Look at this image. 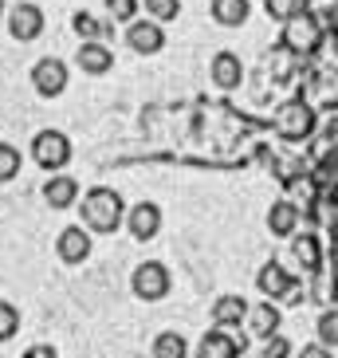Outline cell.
<instances>
[{
  "label": "cell",
  "instance_id": "cell-1",
  "mask_svg": "<svg viewBox=\"0 0 338 358\" xmlns=\"http://www.w3.org/2000/svg\"><path fill=\"white\" fill-rule=\"evenodd\" d=\"M126 213L130 209H126V201H122V193L110 189V185H95L79 201V224L87 232H95V236H115L126 224Z\"/></svg>",
  "mask_w": 338,
  "mask_h": 358
},
{
  "label": "cell",
  "instance_id": "cell-2",
  "mask_svg": "<svg viewBox=\"0 0 338 358\" xmlns=\"http://www.w3.org/2000/svg\"><path fill=\"white\" fill-rule=\"evenodd\" d=\"M256 292L264 295V299H272V303H299L303 299V280L299 275H291L279 260H267L260 264V272H256Z\"/></svg>",
  "mask_w": 338,
  "mask_h": 358
},
{
  "label": "cell",
  "instance_id": "cell-3",
  "mask_svg": "<svg viewBox=\"0 0 338 358\" xmlns=\"http://www.w3.org/2000/svg\"><path fill=\"white\" fill-rule=\"evenodd\" d=\"M169 287H173V275H169V268L161 260H142L130 272V292L138 299H146V303H161L169 295Z\"/></svg>",
  "mask_w": 338,
  "mask_h": 358
},
{
  "label": "cell",
  "instance_id": "cell-4",
  "mask_svg": "<svg viewBox=\"0 0 338 358\" xmlns=\"http://www.w3.org/2000/svg\"><path fill=\"white\" fill-rule=\"evenodd\" d=\"M315 127H318L315 106L303 103V99H291V103H284L279 110H275V134L287 138V142H303V138H311Z\"/></svg>",
  "mask_w": 338,
  "mask_h": 358
},
{
  "label": "cell",
  "instance_id": "cell-5",
  "mask_svg": "<svg viewBox=\"0 0 338 358\" xmlns=\"http://www.w3.org/2000/svg\"><path fill=\"white\" fill-rule=\"evenodd\" d=\"M32 162L47 173H64L71 162V138L64 130H40L32 138Z\"/></svg>",
  "mask_w": 338,
  "mask_h": 358
},
{
  "label": "cell",
  "instance_id": "cell-6",
  "mask_svg": "<svg viewBox=\"0 0 338 358\" xmlns=\"http://www.w3.org/2000/svg\"><path fill=\"white\" fill-rule=\"evenodd\" d=\"M284 48L291 55H315L318 48H323V20L311 16V12H303V16H295V20H287L284 24Z\"/></svg>",
  "mask_w": 338,
  "mask_h": 358
},
{
  "label": "cell",
  "instance_id": "cell-7",
  "mask_svg": "<svg viewBox=\"0 0 338 358\" xmlns=\"http://www.w3.org/2000/svg\"><path fill=\"white\" fill-rule=\"evenodd\" d=\"M248 315H252V303L244 299V295H236V292H224V295H216L212 299V307H209V319H212V327H221V331H240V327H248Z\"/></svg>",
  "mask_w": 338,
  "mask_h": 358
},
{
  "label": "cell",
  "instance_id": "cell-8",
  "mask_svg": "<svg viewBox=\"0 0 338 358\" xmlns=\"http://www.w3.org/2000/svg\"><path fill=\"white\" fill-rule=\"evenodd\" d=\"M161 221H166V213H161L158 201H138V205H130L126 213V232L134 236V241H154L161 232Z\"/></svg>",
  "mask_w": 338,
  "mask_h": 358
},
{
  "label": "cell",
  "instance_id": "cell-9",
  "mask_svg": "<svg viewBox=\"0 0 338 358\" xmlns=\"http://www.w3.org/2000/svg\"><path fill=\"white\" fill-rule=\"evenodd\" d=\"M244 350H248V343H244V335L236 338L233 331H221V327H209L201 335V343H197V350H193V358H240Z\"/></svg>",
  "mask_w": 338,
  "mask_h": 358
},
{
  "label": "cell",
  "instance_id": "cell-10",
  "mask_svg": "<svg viewBox=\"0 0 338 358\" xmlns=\"http://www.w3.org/2000/svg\"><path fill=\"white\" fill-rule=\"evenodd\" d=\"M32 87H36V95H43V99H59L67 91V64L55 59V55H43L40 64L32 67Z\"/></svg>",
  "mask_w": 338,
  "mask_h": 358
},
{
  "label": "cell",
  "instance_id": "cell-11",
  "mask_svg": "<svg viewBox=\"0 0 338 358\" xmlns=\"http://www.w3.org/2000/svg\"><path fill=\"white\" fill-rule=\"evenodd\" d=\"M55 256L64 264H87L91 260V232L83 229V224H67V229H59V236H55Z\"/></svg>",
  "mask_w": 338,
  "mask_h": 358
},
{
  "label": "cell",
  "instance_id": "cell-12",
  "mask_svg": "<svg viewBox=\"0 0 338 358\" xmlns=\"http://www.w3.org/2000/svg\"><path fill=\"white\" fill-rule=\"evenodd\" d=\"M279 327H284V311H279V303H272V299L252 303V315H248V335L260 338V343H267V338L279 335Z\"/></svg>",
  "mask_w": 338,
  "mask_h": 358
},
{
  "label": "cell",
  "instance_id": "cell-13",
  "mask_svg": "<svg viewBox=\"0 0 338 358\" xmlns=\"http://www.w3.org/2000/svg\"><path fill=\"white\" fill-rule=\"evenodd\" d=\"M126 43L138 55H158L161 48H166V32H161L158 20H134L130 32H126Z\"/></svg>",
  "mask_w": 338,
  "mask_h": 358
},
{
  "label": "cell",
  "instance_id": "cell-14",
  "mask_svg": "<svg viewBox=\"0 0 338 358\" xmlns=\"http://www.w3.org/2000/svg\"><path fill=\"white\" fill-rule=\"evenodd\" d=\"M43 201L52 205V209H71V205H79V181L71 178V173H52V178L43 181Z\"/></svg>",
  "mask_w": 338,
  "mask_h": 358
},
{
  "label": "cell",
  "instance_id": "cell-15",
  "mask_svg": "<svg viewBox=\"0 0 338 358\" xmlns=\"http://www.w3.org/2000/svg\"><path fill=\"white\" fill-rule=\"evenodd\" d=\"M299 205L295 201H287V197H279V201H272V209H267V232L272 236H284V241H291L299 232Z\"/></svg>",
  "mask_w": 338,
  "mask_h": 358
},
{
  "label": "cell",
  "instance_id": "cell-16",
  "mask_svg": "<svg viewBox=\"0 0 338 358\" xmlns=\"http://www.w3.org/2000/svg\"><path fill=\"white\" fill-rule=\"evenodd\" d=\"M209 75H212V83L221 87V91H236V87L244 83L240 55L236 52H216L212 55V64H209Z\"/></svg>",
  "mask_w": 338,
  "mask_h": 358
},
{
  "label": "cell",
  "instance_id": "cell-17",
  "mask_svg": "<svg viewBox=\"0 0 338 358\" xmlns=\"http://www.w3.org/2000/svg\"><path fill=\"white\" fill-rule=\"evenodd\" d=\"M8 32L20 43L36 40V36L43 32V12L36 8V4H16V8L8 12Z\"/></svg>",
  "mask_w": 338,
  "mask_h": 358
},
{
  "label": "cell",
  "instance_id": "cell-18",
  "mask_svg": "<svg viewBox=\"0 0 338 358\" xmlns=\"http://www.w3.org/2000/svg\"><path fill=\"white\" fill-rule=\"evenodd\" d=\"M75 64L83 67L87 75H106L110 71V67H115V52H110V48H106V43H83V48H79V55H75Z\"/></svg>",
  "mask_w": 338,
  "mask_h": 358
},
{
  "label": "cell",
  "instance_id": "cell-19",
  "mask_svg": "<svg viewBox=\"0 0 338 358\" xmlns=\"http://www.w3.org/2000/svg\"><path fill=\"white\" fill-rule=\"evenodd\" d=\"M291 256L303 272H315L318 264H323V248H318V236L315 232H295L291 236Z\"/></svg>",
  "mask_w": 338,
  "mask_h": 358
},
{
  "label": "cell",
  "instance_id": "cell-20",
  "mask_svg": "<svg viewBox=\"0 0 338 358\" xmlns=\"http://www.w3.org/2000/svg\"><path fill=\"white\" fill-rule=\"evenodd\" d=\"M149 355L154 358H193V350L181 331H158L154 343H149Z\"/></svg>",
  "mask_w": 338,
  "mask_h": 358
},
{
  "label": "cell",
  "instance_id": "cell-21",
  "mask_svg": "<svg viewBox=\"0 0 338 358\" xmlns=\"http://www.w3.org/2000/svg\"><path fill=\"white\" fill-rule=\"evenodd\" d=\"M248 12H252L248 0H212V20L224 24V28H240L248 20Z\"/></svg>",
  "mask_w": 338,
  "mask_h": 358
},
{
  "label": "cell",
  "instance_id": "cell-22",
  "mask_svg": "<svg viewBox=\"0 0 338 358\" xmlns=\"http://www.w3.org/2000/svg\"><path fill=\"white\" fill-rule=\"evenodd\" d=\"M75 32L83 36V43H103V36L110 32V24H103V20H95V16H91V12H75Z\"/></svg>",
  "mask_w": 338,
  "mask_h": 358
},
{
  "label": "cell",
  "instance_id": "cell-23",
  "mask_svg": "<svg viewBox=\"0 0 338 358\" xmlns=\"http://www.w3.org/2000/svg\"><path fill=\"white\" fill-rule=\"evenodd\" d=\"M307 4H311V0H264L267 16H272V20H284V24L295 20V16H303Z\"/></svg>",
  "mask_w": 338,
  "mask_h": 358
},
{
  "label": "cell",
  "instance_id": "cell-24",
  "mask_svg": "<svg viewBox=\"0 0 338 358\" xmlns=\"http://www.w3.org/2000/svg\"><path fill=\"white\" fill-rule=\"evenodd\" d=\"M16 335H20V307L0 299V343H12Z\"/></svg>",
  "mask_w": 338,
  "mask_h": 358
},
{
  "label": "cell",
  "instance_id": "cell-25",
  "mask_svg": "<svg viewBox=\"0 0 338 358\" xmlns=\"http://www.w3.org/2000/svg\"><path fill=\"white\" fill-rule=\"evenodd\" d=\"M315 335H318V343H323V347L338 350V311H335V307H330V311H323V315L315 319Z\"/></svg>",
  "mask_w": 338,
  "mask_h": 358
},
{
  "label": "cell",
  "instance_id": "cell-26",
  "mask_svg": "<svg viewBox=\"0 0 338 358\" xmlns=\"http://www.w3.org/2000/svg\"><path fill=\"white\" fill-rule=\"evenodd\" d=\"M20 150L12 146V142H0V185H8L16 173H20Z\"/></svg>",
  "mask_w": 338,
  "mask_h": 358
},
{
  "label": "cell",
  "instance_id": "cell-27",
  "mask_svg": "<svg viewBox=\"0 0 338 358\" xmlns=\"http://www.w3.org/2000/svg\"><path fill=\"white\" fill-rule=\"evenodd\" d=\"M146 12L154 16V20H177V12H181V0H146Z\"/></svg>",
  "mask_w": 338,
  "mask_h": 358
},
{
  "label": "cell",
  "instance_id": "cell-28",
  "mask_svg": "<svg viewBox=\"0 0 338 358\" xmlns=\"http://www.w3.org/2000/svg\"><path fill=\"white\" fill-rule=\"evenodd\" d=\"M295 355V347H291V338L287 335H275V338H267L264 347H260V358H291Z\"/></svg>",
  "mask_w": 338,
  "mask_h": 358
},
{
  "label": "cell",
  "instance_id": "cell-29",
  "mask_svg": "<svg viewBox=\"0 0 338 358\" xmlns=\"http://www.w3.org/2000/svg\"><path fill=\"white\" fill-rule=\"evenodd\" d=\"M106 12L115 20H130V16H138V0H106Z\"/></svg>",
  "mask_w": 338,
  "mask_h": 358
},
{
  "label": "cell",
  "instance_id": "cell-30",
  "mask_svg": "<svg viewBox=\"0 0 338 358\" xmlns=\"http://www.w3.org/2000/svg\"><path fill=\"white\" fill-rule=\"evenodd\" d=\"M295 358H335V350L323 347V343H307L303 350H295Z\"/></svg>",
  "mask_w": 338,
  "mask_h": 358
},
{
  "label": "cell",
  "instance_id": "cell-31",
  "mask_svg": "<svg viewBox=\"0 0 338 358\" xmlns=\"http://www.w3.org/2000/svg\"><path fill=\"white\" fill-rule=\"evenodd\" d=\"M24 358H64L55 347H47V343H36V347H28L24 350Z\"/></svg>",
  "mask_w": 338,
  "mask_h": 358
},
{
  "label": "cell",
  "instance_id": "cell-32",
  "mask_svg": "<svg viewBox=\"0 0 338 358\" xmlns=\"http://www.w3.org/2000/svg\"><path fill=\"white\" fill-rule=\"evenodd\" d=\"M0 20H4V4H0Z\"/></svg>",
  "mask_w": 338,
  "mask_h": 358
}]
</instances>
